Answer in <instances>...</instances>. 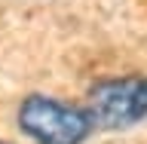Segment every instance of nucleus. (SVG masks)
<instances>
[{
    "instance_id": "1",
    "label": "nucleus",
    "mask_w": 147,
    "mask_h": 144,
    "mask_svg": "<svg viewBox=\"0 0 147 144\" xmlns=\"http://www.w3.org/2000/svg\"><path fill=\"white\" fill-rule=\"evenodd\" d=\"M18 129L37 144H83L95 129L89 110L49 95H28L18 107Z\"/></svg>"
},
{
    "instance_id": "3",
    "label": "nucleus",
    "mask_w": 147,
    "mask_h": 144,
    "mask_svg": "<svg viewBox=\"0 0 147 144\" xmlns=\"http://www.w3.org/2000/svg\"><path fill=\"white\" fill-rule=\"evenodd\" d=\"M0 144H9V141H0Z\"/></svg>"
},
{
    "instance_id": "2",
    "label": "nucleus",
    "mask_w": 147,
    "mask_h": 144,
    "mask_svg": "<svg viewBox=\"0 0 147 144\" xmlns=\"http://www.w3.org/2000/svg\"><path fill=\"white\" fill-rule=\"evenodd\" d=\"M92 123L98 129H126L147 117V77L104 80L86 98Z\"/></svg>"
}]
</instances>
